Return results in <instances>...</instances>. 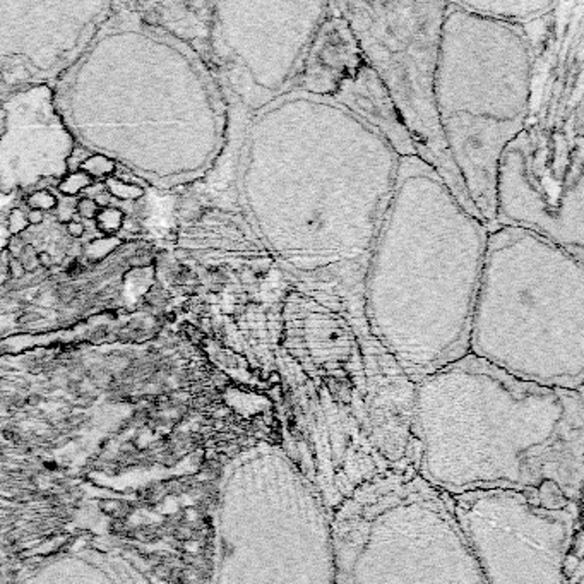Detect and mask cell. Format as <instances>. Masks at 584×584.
I'll return each instance as SVG.
<instances>
[{
    "mask_svg": "<svg viewBox=\"0 0 584 584\" xmlns=\"http://www.w3.org/2000/svg\"><path fill=\"white\" fill-rule=\"evenodd\" d=\"M278 339L281 447L334 512L355 490L416 470L415 384L372 336L363 303Z\"/></svg>",
    "mask_w": 584,
    "mask_h": 584,
    "instance_id": "obj_1",
    "label": "cell"
},
{
    "mask_svg": "<svg viewBox=\"0 0 584 584\" xmlns=\"http://www.w3.org/2000/svg\"><path fill=\"white\" fill-rule=\"evenodd\" d=\"M416 473L442 493L514 490L579 504L583 390L517 379L468 353L415 384Z\"/></svg>",
    "mask_w": 584,
    "mask_h": 584,
    "instance_id": "obj_2",
    "label": "cell"
},
{
    "mask_svg": "<svg viewBox=\"0 0 584 584\" xmlns=\"http://www.w3.org/2000/svg\"><path fill=\"white\" fill-rule=\"evenodd\" d=\"M487 238L435 170L399 158L367 262L363 314L413 384L470 353Z\"/></svg>",
    "mask_w": 584,
    "mask_h": 584,
    "instance_id": "obj_3",
    "label": "cell"
},
{
    "mask_svg": "<svg viewBox=\"0 0 584 584\" xmlns=\"http://www.w3.org/2000/svg\"><path fill=\"white\" fill-rule=\"evenodd\" d=\"M470 353L523 381L583 390L584 259L523 228L488 231Z\"/></svg>",
    "mask_w": 584,
    "mask_h": 584,
    "instance_id": "obj_4",
    "label": "cell"
},
{
    "mask_svg": "<svg viewBox=\"0 0 584 584\" xmlns=\"http://www.w3.org/2000/svg\"><path fill=\"white\" fill-rule=\"evenodd\" d=\"M531 90L533 43L523 26L447 2L435 76L437 113L452 161L488 231L497 228L498 160L526 129Z\"/></svg>",
    "mask_w": 584,
    "mask_h": 584,
    "instance_id": "obj_5",
    "label": "cell"
},
{
    "mask_svg": "<svg viewBox=\"0 0 584 584\" xmlns=\"http://www.w3.org/2000/svg\"><path fill=\"white\" fill-rule=\"evenodd\" d=\"M211 584H334L332 512L281 444L245 447L223 471Z\"/></svg>",
    "mask_w": 584,
    "mask_h": 584,
    "instance_id": "obj_6",
    "label": "cell"
},
{
    "mask_svg": "<svg viewBox=\"0 0 584 584\" xmlns=\"http://www.w3.org/2000/svg\"><path fill=\"white\" fill-rule=\"evenodd\" d=\"M334 584H487L452 498L416 470L355 490L332 512Z\"/></svg>",
    "mask_w": 584,
    "mask_h": 584,
    "instance_id": "obj_7",
    "label": "cell"
},
{
    "mask_svg": "<svg viewBox=\"0 0 584 584\" xmlns=\"http://www.w3.org/2000/svg\"><path fill=\"white\" fill-rule=\"evenodd\" d=\"M377 72L416 158L482 221L447 149L435 101L440 33L447 2H334ZM483 223V221H482Z\"/></svg>",
    "mask_w": 584,
    "mask_h": 584,
    "instance_id": "obj_8",
    "label": "cell"
},
{
    "mask_svg": "<svg viewBox=\"0 0 584 584\" xmlns=\"http://www.w3.org/2000/svg\"><path fill=\"white\" fill-rule=\"evenodd\" d=\"M451 498L487 584H567L564 562L581 529L579 504L552 507L514 490Z\"/></svg>",
    "mask_w": 584,
    "mask_h": 584,
    "instance_id": "obj_9",
    "label": "cell"
},
{
    "mask_svg": "<svg viewBox=\"0 0 584 584\" xmlns=\"http://www.w3.org/2000/svg\"><path fill=\"white\" fill-rule=\"evenodd\" d=\"M295 91L343 108L374 129L397 156H416L384 84L334 2H327L326 14L308 43Z\"/></svg>",
    "mask_w": 584,
    "mask_h": 584,
    "instance_id": "obj_10",
    "label": "cell"
},
{
    "mask_svg": "<svg viewBox=\"0 0 584 584\" xmlns=\"http://www.w3.org/2000/svg\"><path fill=\"white\" fill-rule=\"evenodd\" d=\"M463 9L470 12L482 15V17L495 19V21L509 22V24L526 26L535 21L547 17L554 12L559 2H548V0H498V2H458Z\"/></svg>",
    "mask_w": 584,
    "mask_h": 584,
    "instance_id": "obj_11",
    "label": "cell"
},
{
    "mask_svg": "<svg viewBox=\"0 0 584 584\" xmlns=\"http://www.w3.org/2000/svg\"><path fill=\"white\" fill-rule=\"evenodd\" d=\"M81 172L90 177H96V179H110L111 173L115 172V163L101 154H95V156H90L83 161Z\"/></svg>",
    "mask_w": 584,
    "mask_h": 584,
    "instance_id": "obj_12",
    "label": "cell"
},
{
    "mask_svg": "<svg viewBox=\"0 0 584 584\" xmlns=\"http://www.w3.org/2000/svg\"><path fill=\"white\" fill-rule=\"evenodd\" d=\"M106 192L111 197H117V199H123V200H135L144 194V191L139 185L127 184V182L120 179H111V177L106 179Z\"/></svg>",
    "mask_w": 584,
    "mask_h": 584,
    "instance_id": "obj_13",
    "label": "cell"
},
{
    "mask_svg": "<svg viewBox=\"0 0 584 584\" xmlns=\"http://www.w3.org/2000/svg\"><path fill=\"white\" fill-rule=\"evenodd\" d=\"M91 185H93L91 177L86 175V173L79 170V172L71 173L67 179H64L60 182V184H59V191L64 195H77L81 191L91 187Z\"/></svg>",
    "mask_w": 584,
    "mask_h": 584,
    "instance_id": "obj_14",
    "label": "cell"
},
{
    "mask_svg": "<svg viewBox=\"0 0 584 584\" xmlns=\"http://www.w3.org/2000/svg\"><path fill=\"white\" fill-rule=\"evenodd\" d=\"M96 221H98V228L103 233H115L120 230V226L123 225V212L117 209V207H106L101 209L96 216Z\"/></svg>",
    "mask_w": 584,
    "mask_h": 584,
    "instance_id": "obj_15",
    "label": "cell"
},
{
    "mask_svg": "<svg viewBox=\"0 0 584 584\" xmlns=\"http://www.w3.org/2000/svg\"><path fill=\"white\" fill-rule=\"evenodd\" d=\"M120 245V240L117 237H105V238H98L95 240V242H91L90 245L86 247V250H84V255H86L90 261L96 262L99 261V259L106 257L108 254L111 252V250L115 249V247Z\"/></svg>",
    "mask_w": 584,
    "mask_h": 584,
    "instance_id": "obj_16",
    "label": "cell"
},
{
    "mask_svg": "<svg viewBox=\"0 0 584 584\" xmlns=\"http://www.w3.org/2000/svg\"><path fill=\"white\" fill-rule=\"evenodd\" d=\"M28 204L31 206V209L43 212V211H48V209H52V207H55L57 199H55V195H52L50 192L38 191V192H33V194L28 197Z\"/></svg>",
    "mask_w": 584,
    "mask_h": 584,
    "instance_id": "obj_17",
    "label": "cell"
},
{
    "mask_svg": "<svg viewBox=\"0 0 584 584\" xmlns=\"http://www.w3.org/2000/svg\"><path fill=\"white\" fill-rule=\"evenodd\" d=\"M28 226H29L28 218H26V214L21 209H14L9 214L7 230H9V233L12 235V237H19V233H22V231L28 230Z\"/></svg>",
    "mask_w": 584,
    "mask_h": 584,
    "instance_id": "obj_18",
    "label": "cell"
},
{
    "mask_svg": "<svg viewBox=\"0 0 584 584\" xmlns=\"http://www.w3.org/2000/svg\"><path fill=\"white\" fill-rule=\"evenodd\" d=\"M17 259L21 261L22 268H24L26 271H31V273H33V271H36L38 268H40V262H38V252L34 250L33 245H26L24 250H22L21 255H19Z\"/></svg>",
    "mask_w": 584,
    "mask_h": 584,
    "instance_id": "obj_19",
    "label": "cell"
},
{
    "mask_svg": "<svg viewBox=\"0 0 584 584\" xmlns=\"http://www.w3.org/2000/svg\"><path fill=\"white\" fill-rule=\"evenodd\" d=\"M77 212H79V216H83L84 219H96V216H98V212H99V207L96 206V202L91 199V197H84V199H81L79 202H77Z\"/></svg>",
    "mask_w": 584,
    "mask_h": 584,
    "instance_id": "obj_20",
    "label": "cell"
},
{
    "mask_svg": "<svg viewBox=\"0 0 584 584\" xmlns=\"http://www.w3.org/2000/svg\"><path fill=\"white\" fill-rule=\"evenodd\" d=\"M12 255L9 254V250L3 249L2 252H0V285L5 283L7 280H9V264L10 261H12Z\"/></svg>",
    "mask_w": 584,
    "mask_h": 584,
    "instance_id": "obj_21",
    "label": "cell"
},
{
    "mask_svg": "<svg viewBox=\"0 0 584 584\" xmlns=\"http://www.w3.org/2000/svg\"><path fill=\"white\" fill-rule=\"evenodd\" d=\"M72 214H74V209H72V204L69 202H59L57 200V219L62 223H69L72 221Z\"/></svg>",
    "mask_w": 584,
    "mask_h": 584,
    "instance_id": "obj_22",
    "label": "cell"
},
{
    "mask_svg": "<svg viewBox=\"0 0 584 584\" xmlns=\"http://www.w3.org/2000/svg\"><path fill=\"white\" fill-rule=\"evenodd\" d=\"M24 247H26V243H24V240H22L21 237H10V240L7 242L5 249L9 250V254L12 255L14 259H17L19 255H21L22 250H24Z\"/></svg>",
    "mask_w": 584,
    "mask_h": 584,
    "instance_id": "obj_23",
    "label": "cell"
},
{
    "mask_svg": "<svg viewBox=\"0 0 584 584\" xmlns=\"http://www.w3.org/2000/svg\"><path fill=\"white\" fill-rule=\"evenodd\" d=\"M26 274V269L22 268L21 261L19 259H12L9 264V276L10 278H15V280H19V278H22Z\"/></svg>",
    "mask_w": 584,
    "mask_h": 584,
    "instance_id": "obj_24",
    "label": "cell"
},
{
    "mask_svg": "<svg viewBox=\"0 0 584 584\" xmlns=\"http://www.w3.org/2000/svg\"><path fill=\"white\" fill-rule=\"evenodd\" d=\"M84 225L81 221H69L67 223V233L71 235V237H74V238H79V237H83L84 235Z\"/></svg>",
    "mask_w": 584,
    "mask_h": 584,
    "instance_id": "obj_25",
    "label": "cell"
},
{
    "mask_svg": "<svg viewBox=\"0 0 584 584\" xmlns=\"http://www.w3.org/2000/svg\"><path fill=\"white\" fill-rule=\"evenodd\" d=\"M96 202V206L101 207V209H106V207L111 206V195L108 194L106 191L103 192H96V199H93Z\"/></svg>",
    "mask_w": 584,
    "mask_h": 584,
    "instance_id": "obj_26",
    "label": "cell"
},
{
    "mask_svg": "<svg viewBox=\"0 0 584 584\" xmlns=\"http://www.w3.org/2000/svg\"><path fill=\"white\" fill-rule=\"evenodd\" d=\"M26 218H28V223L29 225H41V223H43V219H45V216H43V212L41 211H36V209H31L28 214H26Z\"/></svg>",
    "mask_w": 584,
    "mask_h": 584,
    "instance_id": "obj_27",
    "label": "cell"
},
{
    "mask_svg": "<svg viewBox=\"0 0 584 584\" xmlns=\"http://www.w3.org/2000/svg\"><path fill=\"white\" fill-rule=\"evenodd\" d=\"M38 262H40V268H46V269H50L55 264L53 257L48 252H38Z\"/></svg>",
    "mask_w": 584,
    "mask_h": 584,
    "instance_id": "obj_28",
    "label": "cell"
},
{
    "mask_svg": "<svg viewBox=\"0 0 584 584\" xmlns=\"http://www.w3.org/2000/svg\"><path fill=\"white\" fill-rule=\"evenodd\" d=\"M59 298L62 301H71L74 298V290L71 288V286H62L59 290Z\"/></svg>",
    "mask_w": 584,
    "mask_h": 584,
    "instance_id": "obj_29",
    "label": "cell"
}]
</instances>
